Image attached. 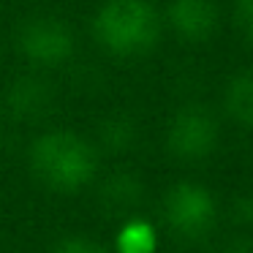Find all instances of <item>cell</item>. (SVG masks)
<instances>
[{
    "mask_svg": "<svg viewBox=\"0 0 253 253\" xmlns=\"http://www.w3.org/2000/svg\"><path fill=\"white\" fill-rule=\"evenodd\" d=\"M30 169L46 188L74 193L93 182L98 171V153L74 131H49L41 133L30 147Z\"/></svg>",
    "mask_w": 253,
    "mask_h": 253,
    "instance_id": "cell-1",
    "label": "cell"
},
{
    "mask_svg": "<svg viewBox=\"0 0 253 253\" xmlns=\"http://www.w3.org/2000/svg\"><path fill=\"white\" fill-rule=\"evenodd\" d=\"M93 36L109 55L136 57L155 46L161 22L147 0H106L93 19Z\"/></svg>",
    "mask_w": 253,
    "mask_h": 253,
    "instance_id": "cell-2",
    "label": "cell"
},
{
    "mask_svg": "<svg viewBox=\"0 0 253 253\" xmlns=\"http://www.w3.org/2000/svg\"><path fill=\"white\" fill-rule=\"evenodd\" d=\"M164 218L174 234L199 240L215 226V199L196 182H180L166 193Z\"/></svg>",
    "mask_w": 253,
    "mask_h": 253,
    "instance_id": "cell-3",
    "label": "cell"
},
{
    "mask_svg": "<svg viewBox=\"0 0 253 253\" xmlns=\"http://www.w3.org/2000/svg\"><path fill=\"white\" fill-rule=\"evenodd\" d=\"M17 46L25 60L36 66H63L74 55V36L66 22L55 17H36L19 28Z\"/></svg>",
    "mask_w": 253,
    "mask_h": 253,
    "instance_id": "cell-4",
    "label": "cell"
},
{
    "mask_svg": "<svg viewBox=\"0 0 253 253\" xmlns=\"http://www.w3.org/2000/svg\"><path fill=\"white\" fill-rule=\"evenodd\" d=\"M218 144V126L202 106H185L169 126V150L182 161H202Z\"/></svg>",
    "mask_w": 253,
    "mask_h": 253,
    "instance_id": "cell-5",
    "label": "cell"
},
{
    "mask_svg": "<svg viewBox=\"0 0 253 253\" xmlns=\"http://www.w3.org/2000/svg\"><path fill=\"white\" fill-rule=\"evenodd\" d=\"M169 22L185 41H204L218 25V8L212 0H174L169 6Z\"/></svg>",
    "mask_w": 253,
    "mask_h": 253,
    "instance_id": "cell-6",
    "label": "cell"
},
{
    "mask_svg": "<svg viewBox=\"0 0 253 253\" xmlns=\"http://www.w3.org/2000/svg\"><path fill=\"white\" fill-rule=\"evenodd\" d=\"M8 104H11V109L17 112L19 117H33V115H39V112L46 109V104H49V90H46V84L39 82V79L25 77L11 87Z\"/></svg>",
    "mask_w": 253,
    "mask_h": 253,
    "instance_id": "cell-7",
    "label": "cell"
},
{
    "mask_svg": "<svg viewBox=\"0 0 253 253\" xmlns=\"http://www.w3.org/2000/svg\"><path fill=\"white\" fill-rule=\"evenodd\" d=\"M226 109L231 120H237L245 128H253V74H240L229 82Z\"/></svg>",
    "mask_w": 253,
    "mask_h": 253,
    "instance_id": "cell-8",
    "label": "cell"
},
{
    "mask_svg": "<svg viewBox=\"0 0 253 253\" xmlns=\"http://www.w3.org/2000/svg\"><path fill=\"white\" fill-rule=\"evenodd\" d=\"M117 253H155L158 237L147 220H128L117 231Z\"/></svg>",
    "mask_w": 253,
    "mask_h": 253,
    "instance_id": "cell-9",
    "label": "cell"
},
{
    "mask_svg": "<svg viewBox=\"0 0 253 253\" xmlns=\"http://www.w3.org/2000/svg\"><path fill=\"white\" fill-rule=\"evenodd\" d=\"M104 142L109 144V147H115V150L128 147V144L133 142V126L128 120H123V117L109 120L104 126Z\"/></svg>",
    "mask_w": 253,
    "mask_h": 253,
    "instance_id": "cell-10",
    "label": "cell"
},
{
    "mask_svg": "<svg viewBox=\"0 0 253 253\" xmlns=\"http://www.w3.org/2000/svg\"><path fill=\"white\" fill-rule=\"evenodd\" d=\"M55 253H106L98 242L93 240H84V237H71V240L60 242L55 248Z\"/></svg>",
    "mask_w": 253,
    "mask_h": 253,
    "instance_id": "cell-11",
    "label": "cell"
},
{
    "mask_svg": "<svg viewBox=\"0 0 253 253\" xmlns=\"http://www.w3.org/2000/svg\"><path fill=\"white\" fill-rule=\"evenodd\" d=\"M237 25L253 44V0H237Z\"/></svg>",
    "mask_w": 253,
    "mask_h": 253,
    "instance_id": "cell-12",
    "label": "cell"
},
{
    "mask_svg": "<svg viewBox=\"0 0 253 253\" xmlns=\"http://www.w3.org/2000/svg\"><path fill=\"white\" fill-rule=\"evenodd\" d=\"M234 215L237 220H242V223H251L253 220V196H240L234 202Z\"/></svg>",
    "mask_w": 253,
    "mask_h": 253,
    "instance_id": "cell-13",
    "label": "cell"
},
{
    "mask_svg": "<svg viewBox=\"0 0 253 253\" xmlns=\"http://www.w3.org/2000/svg\"><path fill=\"white\" fill-rule=\"evenodd\" d=\"M226 253H253V242L248 237H234L226 248Z\"/></svg>",
    "mask_w": 253,
    "mask_h": 253,
    "instance_id": "cell-14",
    "label": "cell"
}]
</instances>
